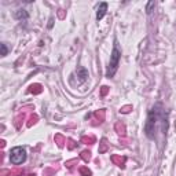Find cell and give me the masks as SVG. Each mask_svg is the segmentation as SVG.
<instances>
[{"instance_id": "cell-7", "label": "cell", "mask_w": 176, "mask_h": 176, "mask_svg": "<svg viewBox=\"0 0 176 176\" xmlns=\"http://www.w3.org/2000/svg\"><path fill=\"white\" fill-rule=\"evenodd\" d=\"M7 52H8V48H7V45H6V43H2V44H0V55H2V57H6Z\"/></svg>"}, {"instance_id": "cell-8", "label": "cell", "mask_w": 176, "mask_h": 176, "mask_svg": "<svg viewBox=\"0 0 176 176\" xmlns=\"http://www.w3.org/2000/svg\"><path fill=\"white\" fill-rule=\"evenodd\" d=\"M154 7H156V3H154V2H149V3H147V6H146V13L150 14L151 10H153Z\"/></svg>"}, {"instance_id": "cell-4", "label": "cell", "mask_w": 176, "mask_h": 176, "mask_svg": "<svg viewBox=\"0 0 176 176\" xmlns=\"http://www.w3.org/2000/svg\"><path fill=\"white\" fill-rule=\"evenodd\" d=\"M106 11H107V3L106 2H102L101 4H99V7H98V11H97V19L101 21L102 18L105 17Z\"/></svg>"}, {"instance_id": "cell-2", "label": "cell", "mask_w": 176, "mask_h": 176, "mask_svg": "<svg viewBox=\"0 0 176 176\" xmlns=\"http://www.w3.org/2000/svg\"><path fill=\"white\" fill-rule=\"evenodd\" d=\"M120 59H121V50L118 48L117 41H114L112 55H110V62H109V66H107V70H106L107 79H112V77L116 75L117 69H118V66H120Z\"/></svg>"}, {"instance_id": "cell-5", "label": "cell", "mask_w": 176, "mask_h": 176, "mask_svg": "<svg viewBox=\"0 0 176 176\" xmlns=\"http://www.w3.org/2000/svg\"><path fill=\"white\" fill-rule=\"evenodd\" d=\"M77 76L80 77V81L83 83L88 79V72L84 69V67H79V69H77Z\"/></svg>"}, {"instance_id": "cell-3", "label": "cell", "mask_w": 176, "mask_h": 176, "mask_svg": "<svg viewBox=\"0 0 176 176\" xmlns=\"http://www.w3.org/2000/svg\"><path fill=\"white\" fill-rule=\"evenodd\" d=\"M10 161L13 165H21L26 161V151L24 147H14L10 151Z\"/></svg>"}, {"instance_id": "cell-6", "label": "cell", "mask_w": 176, "mask_h": 176, "mask_svg": "<svg viewBox=\"0 0 176 176\" xmlns=\"http://www.w3.org/2000/svg\"><path fill=\"white\" fill-rule=\"evenodd\" d=\"M15 18H17V19H28V18H29V14H28L26 10H17L15 11Z\"/></svg>"}, {"instance_id": "cell-1", "label": "cell", "mask_w": 176, "mask_h": 176, "mask_svg": "<svg viewBox=\"0 0 176 176\" xmlns=\"http://www.w3.org/2000/svg\"><path fill=\"white\" fill-rule=\"evenodd\" d=\"M160 122L166 125V116H165V112H164L162 105L157 103L149 112L147 121L144 124V132H146L149 139H156V132H157V128H158Z\"/></svg>"}]
</instances>
